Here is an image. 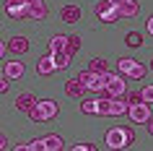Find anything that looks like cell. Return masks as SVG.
Listing matches in <instances>:
<instances>
[{
	"label": "cell",
	"instance_id": "8",
	"mask_svg": "<svg viewBox=\"0 0 153 151\" xmlns=\"http://www.w3.org/2000/svg\"><path fill=\"white\" fill-rule=\"evenodd\" d=\"M117 11H120V18H135L140 13V3L137 0H125L122 5H117Z\"/></svg>",
	"mask_w": 153,
	"mask_h": 151
},
{
	"label": "cell",
	"instance_id": "5",
	"mask_svg": "<svg viewBox=\"0 0 153 151\" xmlns=\"http://www.w3.org/2000/svg\"><path fill=\"white\" fill-rule=\"evenodd\" d=\"M5 11H8L10 18H18V21L29 18V5L24 0H5Z\"/></svg>",
	"mask_w": 153,
	"mask_h": 151
},
{
	"label": "cell",
	"instance_id": "22",
	"mask_svg": "<svg viewBox=\"0 0 153 151\" xmlns=\"http://www.w3.org/2000/svg\"><path fill=\"white\" fill-rule=\"evenodd\" d=\"M81 110L86 112V115H99V102H96V99H83Z\"/></svg>",
	"mask_w": 153,
	"mask_h": 151
},
{
	"label": "cell",
	"instance_id": "26",
	"mask_svg": "<svg viewBox=\"0 0 153 151\" xmlns=\"http://www.w3.org/2000/svg\"><path fill=\"white\" fill-rule=\"evenodd\" d=\"M140 94H143V102H148V104H153V86H145L143 91H140Z\"/></svg>",
	"mask_w": 153,
	"mask_h": 151
},
{
	"label": "cell",
	"instance_id": "23",
	"mask_svg": "<svg viewBox=\"0 0 153 151\" xmlns=\"http://www.w3.org/2000/svg\"><path fill=\"white\" fill-rule=\"evenodd\" d=\"M145 76V65H140V63H135L132 68H130V73L125 76V78H143Z\"/></svg>",
	"mask_w": 153,
	"mask_h": 151
},
{
	"label": "cell",
	"instance_id": "19",
	"mask_svg": "<svg viewBox=\"0 0 153 151\" xmlns=\"http://www.w3.org/2000/svg\"><path fill=\"white\" fill-rule=\"evenodd\" d=\"M65 34H55L52 39H49V52H60V50H65Z\"/></svg>",
	"mask_w": 153,
	"mask_h": 151
},
{
	"label": "cell",
	"instance_id": "37",
	"mask_svg": "<svg viewBox=\"0 0 153 151\" xmlns=\"http://www.w3.org/2000/svg\"><path fill=\"white\" fill-rule=\"evenodd\" d=\"M0 76H5V73H0Z\"/></svg>",
	"mask_w": 153,
	"mask_h": 151
},
{
	"label": "cell",
	"instance_id": "33",
	"mask_svg": "<svg viewBox=\"0 0 153 151\" xmlns=\"http://www.w3.org/2000/svg\"><path fill=\"white\" fill-rule=\"evenodd\" d=\"M148 32L153 34V16H151V21H148Z\"/></svg>",
	"mask_w": 153,
	"mask_h": 151
},
{
	"label": "cell",
	"instance_id": "34",
	"mask_svg": "<svg viewBox=\"0 0 153 151\" xmlns=\"http://www.w3.org/2000/svg\"><path fill=\"white\" fill-rule=\"evenodd\" d=\"M26 5H34V3H42V0H24Z\"/></svg>",
	"mask_w": 153,
	"mask_h": 151
},
{
	"label": "cell",
	"instance_id": "10",
	"mask_svg": "<svg viewBox=\"0 0 153 151\" xmlns=\"http://www.w3.org/2000/svg\"><path fill=\"white\" fill-rule=\"evenodd\" d=\"M3 73H5V78H21V76L26 73V68H24L21 60H10V63L3 68Z\"/></svg>",
	"mask_w": 153,
	"mask_h": 151
},
{
	"label": "cell",
	"instance_id": "17",
	"mask_svg": "<svg viewBox=\"0 0 153 151\" xmlns=\"http://www.w3.org/2000/svg\"><path fill=\"white\" fill-rule=\"evenodd\" d=\"M44 151H62V138L60 135H47L44 138Z\"/></svg>",
	"mask_w": 153,
	"mask_h": 151
},
{
	"label": "cell",
	"instance_id": "3",
	"mask_svg": "<svg viewBox=\"0 0 153 151\" xmlns=\"http://www.w3.org/2000/svg\"><path fill=\"white\" fill-rule=\"evenodd\" d=\"M96 16H99V21H104V24H112V21L120 18V11H117V5H114L112 0H99L96 3Z\"/></svg>",
	"mask_w": 153,
	"mask_h": 151
},
{
	"label": "cell",
	"instance_id": "30",
	"mask_svg": "<svg viewBox=\"0 0 153 151\" xmlns=\"http://www.w3.org/2000/svg\"><path fill=\"white\" fill-rule=\"evenodd\" d=\"M5 149V135H0V151Z\"/></svg>",
	"mask_w": 153,
	"mask_h": 151
},
{
	"label": "cell",
	"instance_id": "31",
	"mask_svg": "<svg viewBox=\"0 0 153 151\" xmlns=\"http://www.w3.org/2000/svg\"><path fill=\"white\" fill-rule=\"evenodd\" d=\"M5 50H8V47H5V44H3V42H0V57L5 55Z\"/></svg>",
	"mask_w": 153,
	"mask_h": 151
},
{
	"label": "cell",
	"instance_id": "25",
	"mask_svg": "<svg viewBox=\"0 0 153 151\" xmlns=\"http://www.w3.org/2000/svg\"><path fill=\"white\" fill-rule=\"evenodd\" d=\"M125 42H127L130 47H140V44H143V37H140L137 32H130L127 37H125Z\"/></svg>",
	"mask_w": 153,
	"mask_h": 151
},
{
	"label": "cell",
	"instance_id": "6",
	"mask_svg": "<svg viewBox=\"0 0 153 151\" xmlns=\"http://www.w3.org/2000/svg\"><path fill=\"white\" fill-rule=\"evenodd\" d=\"M36 110L42 112V117H44V122H47V120L57 117L60 107H57V102H52V99H42V102H36Z\"/></svg>",
	"mask_w": 153,
	"mask_h": 151
},
{
	"label": "cell",
	"instance_id": "24",
	"mask_svg": "<svg viewBox=\"0 0 153 151\" xmlns=\"http://www.w3.org/2000/svg\"><path fill=\"white\" fill-rule=\"evenodd\" d=\"M135 63H137V60H132V57H122L120 63H117V68H120V73H125V76H127V73H130V68H132Z\"/></svg>",
	"mask_w": 153,
	"mask_h": 151
},
{
	"label": "cell",
	"instance_id": "1",
	"mask_svg": "<svg viewBox=\"0 0 153 151\" xmlns=\"http://www.w3.org/2000/svg\"><path fill=\"white\" fill-rule=\"evenodd\" d=\"M127 91V81L122 78V76H106V83H104V89H101V96L104 99H117V96H122Z\"/></svg>",
	"mask_w": 153,
	"mask_h": 151
},
{
	"label": "cell",
	"instance_id": "20",
	"mask_svg": "<svg viewBox=\"0 0 153 151\" xmlns=\"http://www.w3.org/2000/svg\"><path fill=\"white\" fill-rule=\"evenodd\" d=\"M88 71H94V73H109V65H106L104 57H94L91 65H88Z\"/></svg>",
	"mask_w": 153,
	"mask_h": 151
},
{
	"label": "cell",
	"instance_id": "4",
	"mask_svg": "<svg viewBox=\"0 0 153 151\" xmlns=\"http://www.w3.org/2000/svg\"><path fill=\"white\" fill-rule=\"evenodd\" d=\"M127 115L132 122H148L151 120V107H148V102H137V104H130L127 107Z\"/></svg>",
	"mask_w": 153,
	"mask_h": 151
},
{
	"label": "cell",
	"instance_id": "16",
	"mask_svg": "<svg viewBox=\"0 0 153 151\" xmlns=\"http://www.w3.org/2000/svg\"><path fill=\"white\" fill-rule=\"evenodd\" d=\"M70 52L68 50H60V52H52V60H55V68H68L70 65Z\"/></svg>",
	"mask_w": 153,
	"mask_h": 151
},
{
	"label": "cell",
	"instance_id": "29",
	"mask_svg": "<svg viewBox=\"0 0 153 151\" xmlns=\"http://www.w3.org/2000/svg\"><path fill=\"white\" fill-rule=\"evenodd\" d=\"M5 91H8V78L0 76V94H5Z\"/></svg>",
	"mask_w": 153,
	"mask_h": 151
},
{
	"label": "cell",
	"instance_id": "14",
	"mask_svg": "<svg viewBox=\"0 0 153 151\" xmlns=\"http://www.w3.org/2000/svg\"><path fill=\"white\" fill-rule=\"evenodd\" d=\"M8 50L16 52V55H24L26 50H29V39H26V37H13V39L8 42Z\"/></svg>",
	"mask_w": 153,
	"mask_h": 151
},
{
	"label": "cell",
	"instance_id": "28",
	"mask_svg": "<svg viewBox=\"0 0 153 151\" xmlns=\"http://www.w3.org/2000/svg\"><path fill=\"white\" fill-rule=\"evenodd\" d=\"M73 151H94V146H91V143H75Z\"/></svg>",
	"mask_w": 153,
	"mask_h": 151
},
{
	"label": "cell",
	"instance_id": "12",
	"mask_svg": "<svg viewBox=\"0 0 153 151\" xmlns=\"http://www.w3.org/2000/svg\"><path fill=\"white\" fill-rule=\"evenodd\" d=\"M83 91H86V86H83L78 78H70L68 83H65V94L68 96H75V99H83Z\"/></svg>",
	"mask_w": 153,
	"mask_h": 151
},
{
	"label": "cell",
	"instance_id": "15",
	"mask_svg": "<svg viewBox=\"0 0 153 151\" xmlns=\"http://www.w3.org/2000/svg\"><path fill=\"white\" fill-rule=\"evenodd\" d=\"M29 18H34V21H44V18H47V5H44V0L29 5Z\"/></svg>",
	"mask_w": 153,
	"mask_h": 151
},
{
	"label": "cell",
	"instance_id": "2",
	"mask_svg": "<svg viewBox=\"0 0 153 151\" xmlns=\"http://www.w3.org/2000/svg\"><path fill=\"white\" fill-rule=\"evenodd\" d=\"M99 102V115H109V117H120V115H125L127 112V104L120 102V96L117 99H96Z\"/></svg>",
	"mask_w": 153,
	"mask_h": 151
},
{
	"label": "cell",
	"instance_id": "9",
	"mask_svg": "<svg viewBox=\"0 0 153 151\" xmlns=\"http://www.w3.org/2000/svg\"><path fill=\"white\" fill-rule=\"evenodd\" d=\"M36 102H39V99H36L31 91H24V94H18V96H16V110H18V112H29Z\"/></svg>",
	"mask_w": 153,
	"mask_h": 151
},
{
	"label": "cell",
	"instance_id": "13",
	"mask_svg": "<svg viewBox=\"0 0 153 151\" xmlns=\"http://www.w3.org/2000/svg\"><path fill=\"white\" fill-rule=\"evenodd\" d=\"M52 71H57V68H55V60H52V52H49V55L39 57V63H36V73H39V76H49Z\"/></svg>",
	"mask_w": 153,
	"mask_h": 151
},
{
	"label": "cell",
	"instance_id": "21",
	"mask_svg": "<svg viewBox=\"0 0 153 151\" xmlns=\"http://www.w3.org/2000/svg\"><path fill=\"white\" fill-rule=\"evenodd\" d=\"M65 50H68L70 55H75V52L81 50V37H75V34H70V37L65 39Z\"/></svg>",
	"mask_w": 153,
	"mask_h": 151
},
{
	"label": "cell",
	"instance_id": "11",
	"mask_svg": "<svg viewBox=\"0 0 153 151\" xmlns=\"http://www.w3.org/2000/svg\"><path fill=\"white\" fill-rule=\"evenodd\" d=\"M60 18H62L65 24H75V21L81 18V8H78V5H62Z\"/></svg>",
	"mask_w": 153,
	"mask_h": 151
},
{
	"label": "cell",
	"instance_id": "35",
	"mask_svg": "<svg viewBox=\"0 0 153 151\" xmlns=\"http://www.w3.org/2000/svg\"><path fill=\"white\" fill-rule=\"evenodd\" d=\"M112 3H114V5H122V3H125V0H112Z\"/></svg>",
	"mask_w": 153,
	"mask_h": 151
},
{
	"label": "cell",
	"instance_id": "36",
	"mask_svg": "<svg viewBox=\"0 0 153 151\" xmlns=\"http://www.w3.org/2000/svg\"><path fill=\"white\" fill-rule=\"evenodd\" d=\"M151 71H153V63H151Z\"/></svg>",
	"mask_w": 153,
	"mask_h": 151
},
{
	"label": "cell",
	"instance_id": "18",
	"mask_svg": "<svg viewBox=\"0 0 153 151\" xmlns=\"http://www.w3.org/2000/svg\"><path fill=\"white\" fill-rule=\"evenodd\" d=\"M16 151H44V138H34V141L24 143V146H18Z\"/></svg>",
	"mask_w": 153,
	"mask_h": 151
},
{
	"label": "cell",
	"instance_id": "7",
	"mask_svg": "<svg viewBox=\"0 0 153 151\" xmlns=\"http://www.w3.org/2000/svg\"><path fill=\"white\" fill-rule=\"evenodd\" d=\"M106 146L109 149H125V130L122 128H112L106 133Z\"/></svg>",
	"mask_w": 153,
	"mask_h": 151
},
{
	"label": "cell",
	"instance_id": "32",
	"mask_svg": "<svg viewBox=\"0 0 153 151\" xmlns=\"http://www.w3.org/2000/svg\"><path fill=\"white\" fill-rule=\"evenodd\" d=\"M148 133L153 135V120H148Z\"/></svg>",
	"mask_w": 153,
	"mask_h": 151
},
{
	"label": "cell",
	"instance_id": "27",
	"mask_svg": "<svg viewBox=\"0 0 153 151\" xmlns=\"http://www.w3.org/2000/svg\"><path fill=\"white\" fill-rule=\"evenodd\" d=\"M122 130H125V149H127V146H132V141H135V133H132L130 128H122Z\"/></svg>",
	"mask_w": 153,
	"mask_h": 151
}]
</instances>
